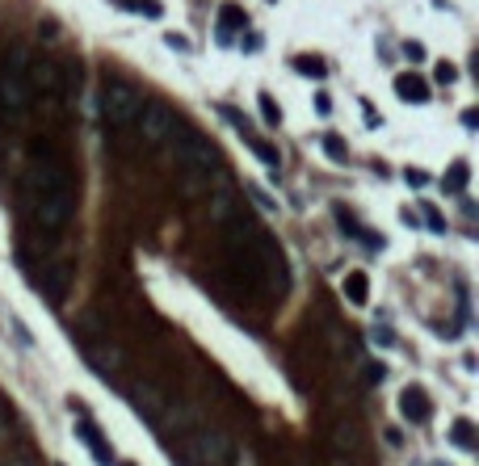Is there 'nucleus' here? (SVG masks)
<instances>
[{
    "label": "nucleus",
    "instance_id": "obj_1",
    "mask_svg": "<svg viewBox=\"0 0 479 466\" xmlns=\"http://www.w3.org/2000/svg\"><path fill=\"white\" fill-rule=\"evenodd\" d=\"M30 193H34V219L46 231H64L72 219V181H68L64 160L42 155L30 173Z\"/></svg>",
    "mask_w": 479,
    "mask_h": 466
},
{
    "label": "nucleus",
    "instance_id": "obj_2",
    "mask_svg": "<svg viewBox=\"0 0 479 466\" xmlns=\"http://www.w3.org/2000/svg\"><path fill=\"white\" fill-rule=\"evenodd\" d=\"M169 139H173V147H177V173H181V189L194 197V193H202L206 185H210V173L219 168V151L210 147L198 130H189L185 122H173V130H169Z\"/></svg>",
    "mask_w": 479,
    "mask_h": 466
},
{
    "label": "nucleus",
    "instance_id": "obj_3",
    "mask_svg": "<svg viewBox=\"0 0 479 466\" xmlns=\"http://www.w3.org/2000/svg\"><path fill=\"white\" fill-rule=\"evenodd\" d=\"M26 72H30V55H26L21 46H13L9 59L0 64V110H5V114H26L30 110L34 88H30Z\"/></svg>",
    "mask_w": 479,
    "mask_h": 466
},
{
    "label": "nucleus",
    "instance_id": "obj_4",
    "mask_svg": "<svg viewBox=\"0 0 479 466\" xmlns=\"http://www.w3.org/2000/svg\"><path fill=\"white\" fill-rule=\"evenodd\" d=\"M143 110V97L131 88V84H105L101 93V118L110 126H131Z\"/></svg>",
    "mask_w": 479,
    "mask_h": 466
},
{
    "label": "nucleus",
    "instance_id": "obj_5",
    "mask_svg": "<svg viewBox=\"0 0 479 466\" xmlns=\"http://www.w3.org/2000/svg\"><path fill=\"white\" fill-rule=\"evenodd\" d=\"M189 454H198L206 466H227V458H232L236 449H232V437H227L223 429L206 425V429H198V433H194V441H189Z\"/></svg>",
    "mask_w": 479,
    "mask_h": 466
},
{
    "label": "nucleus",
    "instance_id": "obj_6",
    "mask_svg": "<svg viewBox=\"0 0 479 466\" xmlns=\"http://www.w3.org/2000/svg\"><path fill=\"white\" fill-rule=\"evenodd\" d=\"M84 361H88V366H93L101 378H118V374H122V366H126L122 349H118V344H110V340H97V344H88Z\"/></svg>",
    "mask_w": 479,
    "mask_h": 466
},
{
    "label": "nucleus",
    "instance_id": "obj_7",
    "mask_svg": "<svg viewBox=\"0 0 479 466\" xmlns=\"http://www.w3.org/2000/svg\"><path fill=\"white\" fill-rule=\"evenodd\" d=\"M135 122H139V130H143V139H147V143H165L177 118H173V114H169L165 106H143Z\"/></svg>",
    "mask_w": 479,
    "mask_h": 466
},
{
    "label": "nucleus",
    "instance_id": "obj_8",
    "mask_svg": "<svg viewBox=\"0 0 479 466\" xmlns=\"http://www.w3.org/2000/svg\"><path fill=\"white\" fill-rule=\"evenodd\" d=\"M131 407L139 411V416H143L147 425H160V420H165V399H160V391H156V387H147V382L131 387Z\"/></svg>",
    "mask_w": 479,
    "mask_h": 466
},
{
    "label": "nucleus",
    "instance_id": "obj_9",
    "mask_svg": "<svg viewBox=\"0 0 479 466\" xmlns=\"http://www.w3.org/2000/svg\"><path fill=\"white\" fill-rule=\"evenodd\" d=\"M400 411H404V420H412V425H420V420H429V395H424L420 387H408L404 395H400Z\"/></svg>",
    "mask_w": 479,
    "mask_h": 466
},
{
    "label": "nucleus",
    "instance_id": "obj_10",
    "mask_svg": "<svg viewBox=\"0 0 479 466\" xmlns=\"http://www.w3.org/2000/svg\"><path fill=\"white\" fill-rule=\"evenodd\" d=\"M26 80H30V88L55 93V88H59V64H55V59H38V64H30Z\"/></svg>",
    "mask_w": 479,
    "mask_h": 466
},
{
    "label": "nucleus",
    "instance_id": "obj_11",
    "mask_svg": "<svg viewBox=\"0 0 479 466\" xmlns=\"http://www.w3.org/2000/svg\"><path fill=\"white\" fill-rule=\"evenodd\" d=\"M395 97L408 101V106H424V101H429V84L412 72H404V76H395Z\"/></svg>",
    "mask_w": 479,
    "mask_h": 466
},
{
    "label": "nucleus",
    "instance_id": "obj_12",
    "mask_svg": "<svg viewBox=\"0 0 479 466\" xmlns=\"http://www.w3.org/2000/svg\"><path fill=\"white\" fill-rule=\"evenodd\" d=\"M76 437H80V441H84V445L93 449V458H97L101 466H110V462H114V449L105 445V437H101V433H97V429H93L88 420H76Z\"/></svg>",
    "mask_w": 479,
    "mask_h": 466
},
{
    "label": "nucleus",
    "instance_id": "obj_13",
    "mask_svg": "<svg viewBox=\"0 0 479 466\" xmlns=\"http://www.w3.org/2000/svg\"><path fill=\"white\" fill-rule=\"evenodd\" d=\"M68 282H72V269H68V265H46V269H42V290H46L50 302H59V298L68 294Z\"/></svg>",
    "mask_w": 479,
    "mask_h": 466
},
{
    "label": "nucleus",
    "instance_id": "obj_14",
    "mask_svg": "<svg viewBox=\"0 0 479 466\" xmlns=\"http://www.w3.org/2000/svg\"><path fill=\"white\" fill-rule=\"evenodd\" d=\"M244 26H248L244 9H240V5H223V9H219V30H215V38H219V42H232L236 30H244Z\"/></svg>",
    "mask_w": 479,
    "mask_h": 466
},
{
    "label": "nucleus",
    "instance_id": "obj_15",
    "mask_svg": "<svg viewBox=\"0 0 479 466\" xmlns=\"http://www.w3.org/2000/svg\"><path fill=\"white\" fill-rule=\"evenodd\" d=\"M341 290H345V298H349L353 307H366V298H370V278H366L361 269H349L345 282H341Z\"/></svg>",
    "mask_w": 479,
    "mask_h": 466
},
{
    "label": "nucleus",
    "instance_id": "obj_16",
    "mask_svg": "<svg viewBox=\"0 0 479 466\" xmlns=\"http://www.w3.org/2000/svg\"><path fill=\"white\" fill-rule=\"evenodd\" d=\"M467 181H471V164H467V160H454V164L446 168V189H450V193H462Z\"/></svg>",
    "mask_w": 479,
    "mask_h": 466
},
{
    "label": "nucleus",
    "instance_id": "obj_17",
    "mask_svg": "<svg viewBox=\"0 0 479 466\" xmlns=\"http://www.w3.org/2000/svg\"><path fill=\"white\" fill-rule=\"evenodd\" d=\"M450 441H454L458 449H475V425H471V420H454V425H450Z\"/></svg>",
    "mask_w": 479,
    "mask_h": 466
},
{
    "label": "nucleus",
    "instance_id": "obj_18",
    "mask_svg": "<svg viewBox=\"0 0 479 466\" xmlns=\"http://www.w3.org/2000/svg\"><path fill=\"white\" fill-rule=\"evenodd\" d=\"M324 151H328L332 164H345V160H349V143H345L341 135H324Z\"/></svg>",
    "mask_w": 479,
    "mask_h": 466
},
{
    "label": "nucleus",
    "instance_id": "obj_19",
    "mask_svg": "<svg viewBox=\"0 0 479 466\" xmlns=\"http://www.w3.org/2000/svg\"><path fill=\"white\" fill-rule=\"evenodd\" d=\"M261 118H265V126H278L282 122V110H278V101L270 93H261Z\"/></svg>",
    "mask_w": 479,
    "mask_h": 466
},
{
    "label": "nucleus",
    "instance_id": "obj_20",
    "mask_svg": "<svg viewBox=\"0 0 479 466\" xmlns=\"http://www.w3.org/2000/svg\"><path fill=\"white\" fill-rule=\"evenodd\" d=\"M353 449H357V433L349 425H341L337 429V454H353Z\"/></svg>",
    "mask_w": 479,
    "mask_h": 466
},
{
    "label": "nucleus",
    "instance_id": "obj_21",
    "mask_svg": "<svg viewBox=\"0 0 479 466\" xmlns=\"http://www.w3.org/2000/svg\"><path fill=\"white\" fill-rule=\"evenodd\" d=\"M294 72H303V76H315V80H319V76H324V64H319V59H307V55H299V59H294Z\"/></svg>",
    "mask_w": 479,
    "mask_h": 466
},
{
    "label": "nucleus",
    "instance_id": "obj_22",
    "mask_svg": "<svg viewBox=\"0 0 479 466\" xmlns=\"http://www.w3.org/2000/svg\"><path fill=\"white\" fill-rule=\"evenodd\" d=\"M126 9H135V13H147V17H160V0H122Z\"/></svg>",
    "mask_w": 479,
    "mask_h": 466
},
{
    "label": "nucleus",
    "instance_id": "obj_23",
    "mask_svg": "<svg viewBox=\"0 0 479 466\" xmlns=\"http://www.w3.org/2000/svg\"><path fill=\"white\" fill-rule=\"evenodd\" d=\"M433 80H438V84H454V80H458V68H454V64H446V59H442V64H438V68H433Z\"/></svg>",
    "mask_w": 479,
    "mask_h": 466
},
{
    "label": "nucleus",
    "instance_id": "obj_24",
    "mask_svg": "<svg viewBox=\"0 0 479 466\" xmlns=\"http://www.w3.org/2000/svg\"><path fill=\"white\" fill-rule=\"evenodd\" d=\"M370 336H375V344H395V332H391L387 324H375V332H370Z\"/></svg>",
    "mask_w": 479,
    "mask_h": 466
},
{
    "label": "nucleus",
    "instance_id": "obj_25",
    "mask_svg": "<svg viewBox=\"0 0 479 466\" xmlns=\"http://www.w3.org/2000/svg\"><path fill=\"white\" fill-rule=\"evenodd\" d=\"M165 42H169L173 50H194V42H189L185 34H165Z\"/></svg>",
    "mask_w": 479,
    "mask_h": 466
},
{
    "label": "nucleus",
    "instance_id": "obj_26",
    "mask_svg": "<svg viewBox=\"0 0 479 466\" xmlns=\"http://www.w3.org/2000/svg\"><path fill=\"white\" fill-rule=\"evenodd\" d=\"M0 466H30V458H26L21 449H13V454H5V458H0Z\"/></svg>",
    "mask_w": 479,
    "mask_h": 466
},
{
    "label": "nucleus",
    "instance_id": "obj_27",
    "mask_svg": "<svg viewBox=\"0 0 479 466\" xmlns=\"http://www.w3.org/2000/svg\"><path fill=\"white\" fill-rule=\"evenodd\" d=\"M404 181H408V185H424V181H429V173H420V168H408V173H404Z\"/></svg>",
    "mask_w": 479,
    "mask_h": 466
},
{
    "label": "nucleus",
    "instance_id": "obj_28",
    "mask_svg": "<svg viewBox=\"0 0 479 466\" xmlns=\"http://www.w3.org/2000/svg\"><path fill=\"white\" fill-rule=\"evenodd\" d=\"M328 466H357V462H353V454H337V449H332V458H328Z\"/></svg>",
    "mask_w": 479,
    "mask_h": 466
},
{
    "label": "nucleus",
    "instance_id": "obj_29",
    "mask_svg": "<svg viewBox=\"0 0 479 466\" xmlns=\"http://www.w3.org/2000/svg\"><path fill=\"white\" fill-rule=\"evenodd\" d=\"M408 59H424V46L420 42H408Z\"/></svg>",
    "mask_w": 479,
    "mask_h": 466
},
{
    "label": "nucleus",
    "instance_id": "obj_30",
    "mask_svg": "<svg viewBox=\"0 0 479 466\" xmlns=\"http://www.w3.org/2000/svg\"><path fill=\"white\" fill-rule=\"evenodd\" d=\"M236 466H252V458H248V449H244V454L236 458Z\"/></svg>",
    "mask_w": 479,
    "mask_h": 466
}]
</instances>
